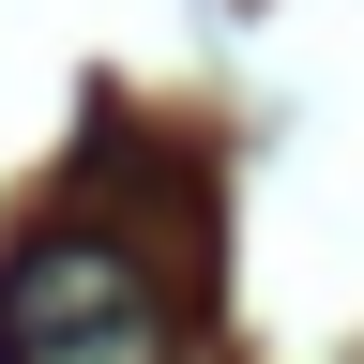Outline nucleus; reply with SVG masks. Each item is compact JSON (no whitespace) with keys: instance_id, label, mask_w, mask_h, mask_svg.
Returning <instances> with one entry per match:
<instances>
[{"instance_id":"nucleus-1","label":"nucleus","mask_w":364,"mask_h":364,"mask_svg":"<svg viewBox=\"0 0 364 364\" xmlns=\"http://www.w3.org/2000/svg\"><path fill=\"white\" fill-rule=\"evenodd\" d=\"M0 364H182V304L152 289V258L46 228L0 258Z\"/></svg>"}]
</instances>
